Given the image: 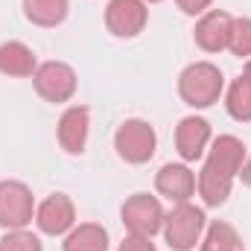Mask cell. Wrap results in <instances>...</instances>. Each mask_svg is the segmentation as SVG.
<instances>
[{
  "label": "cell",
  "instance_id": "1",
  "mask_svg": "<svg viewBox=\"0 0 251 251\" xmlns=\"http://www.w3.org/2000/svg\"><path fill=\"white\" fill-rule=\"evenodd\" d=\"M222 94H225V76L213 62H193L178 73V97L196 111L216 105Z\"/></svg>",
  "mask_w": 251,
  "mask_h": 251
},
{
  "label": "cell",
  "instance_id": "2",
  "mask_svg": "<svg viewBox=\"0 0 251 251\" xmlns=\"http://www.w3.org/2000/svg\"><path fill=\"white\" fill-rule=\"evenodd\" d=\"M204 228H207L204 207H196L193 201H181V204H173V210L164 216L161 234L173 251H193L201 243Z\"/></svg>",
  "mask_w": 251,
  "mask_h": 251
},
{
  "label": "cell",
  "instance_id": "3",
  "mask_svg": "<svg viewBox=\"0 0 251 251\" xmlns=\"http://www.w3.org/2000/svg\"><path fill=\"white\" fill-rule=\"evenodd\" d=\"M114 149H117L120 161L131 164V167H143L158 152V134H155V128H152L149 120L128 117L114 131Z\"/></svg>",
  "mask_w": 251,
  "mask_h": 251
},
{
  "label": "cell",
  "instance_id": "4",
  "mask_svg": "<svg viewBox=\"0 0 251 251\" xmlns=\"http://www.w3.org/2000/svg\"><path fill=\"white\" fill-rule=\"evenodd\" d=\"M32 88L35 94L50 102V105H62V102H70L76 97V88H79V76L76 70L67 62H59V59H50V62H41L32 73Z\"/></svg>",
  "mask_w": 251,
  "mask_h": 251
},
{
  "label": "cell",
  "instance_id": "5",
  "mask_svg": "<svg viewBox=\"0 0 251 251\" xmlns=\"http://www.w3.org/2000/svg\"><path fill=\"white\" fill-rule=\"evenodd\" d=\"M164 204L158 196L149 193H131L120 204V222H123L126 234H140V237H155L164 228Z\"/></svg>",
  "mask_w": 251,
  "mask_h": 251
},
{
  "label": "cell",
  "instance_id": "6",
  "mask_svg": "<svg viewBox=\"0 0 251 251\" xmlns=\"http://www.w3.org/2000/svg\"><path fill=\"white\" fill-rule=\"evenodd\" d=\"M35 196L24 181L6 178L0 181V228L3 231H21L35 222Z\"/></svg>",
  "mask_w": 251,
  "mask_h": 251
},
{
  "label": "cell",
  "instance_id": "7",
  "mask_svg": "<svg viewBox=\"0 0 251 251\" xmlns=\"http://www.w3.org/2000/svg\"><path fill=\"white\" fill-rule=\"evenodd\" d=\"M102 18H105V29L114 38L131 41V38H137L146 29V24H149V6L143 0H108Z\"/></svg>",
  "mask_w": 251,
  "mask_h": 251
},
{
  "label": "cell",
  "instance_id": "8",
  "mask_svg": "<svg viewBox=\"0 0 251 251\" xmlns=\"http://www.w3.org/2000/svg\"><path fill=\"white\" fill-rule=\"evenodd\" d=\"M76 225V204L67 193H53L35 207V228L44 237H64Z\"/></svg>",
  "mask_w": 251,
  "mask_h": 251
},
{
  "label": "cell",
  "instance_id": "9",
  "mask_svg": "<svg viewBox=\"0 0 251 251\" xmlns=\"http://www.w3.org/2000/svg\"><path fill=\"white\" fill-rule=\"evenodd\" d=\"M210 140H213V128L199 114H187L176 126V152H178V158L184 164L201 161L207 146H210Z\"/></svg>",
  "mask_w": 251,
  "mask_h": 251
},
{
  "label": "cell",
  "instance_id": "10",
  "mask_svg": "<svg viewBox=\"0 0 251 251\" xmlns=\"http://www.w3.org/2000/svg\"><path fill=\"white\" fill-rule=\"evenodd\" d=\"M231 24H234V15H231V12H225V9H207V12L196 21V29H193L196 47L204 50V53H210V56L228 50Z\"/></svg>",
  "mask_w": 251,
  "mask_h": 251
},
{
  "label": "cell",
  "instance_id": "11",
  "mask_svg": "<svg viewBox=\"0 0 251 251\" xmlns=\"http://www.w3.org/2000/svg\"><path fill=\"white\" fill-rule=\"evenodd\" d=\"M91 134V108L88 105H70L64 108L56 123V140L67 155H82Z\"/></svg>",
  "mask_w": 251,
  "mask_h": 251
},
{
  "label": "cell",
  "instance_id": "12",
  "mask_svg": "<svg viewBox=\"0 0 251 251\" xmlns=\"http://www.w3.org/2000/svg\"><path fill=\"white\" fill-rule=\"evenodd\" d=\"M155 190L158 196H164L173 204L190 201L196 196V173L190 170V164H164L155 173Z\"/></svg>",
  "mask_w": 251,
  "mask_h": 251
},
{
  "label": "cell",
  "instance_id": "13",
  "mask_svg": "<svg viewBox=\"0 0 251 251\" xmlns=\"http://www.w3.org/2000/svg\"><path fill=\"white\" fill-rule=\"evenodd\" d=\"M246 158H249V149H246V143L237 134H219V137H213L210 146H207V152H204V164H210L213 170H219V173H225L231 178L240 176Z\"/></svg>",
  "mask_w": 251,
  "mask_h": 251
},
{
  "label": "cell",
  "instance_id": "14",
  "mask_svg": "<svg viewBox=\"0 0 251 251\" xmlns=\"http://www.w3.org/2000/svg\"><path fill=\"white\" fill-rule=\"evenodd\" d=\"M234 181L237 178L213 170L210 164H201V170L196 176V193H199V199H201L204 207H222L228 201L231 190H234Z\"/></svg>",
  "mask_w": 251,
  "mask_h": 251
},
{
  "label": "cell",
  "instance_id": "15",
  "mask_svg": "<svg viewBox=\"0 0 251 251\" xmlns=\"http://www.w3.org/2000/svg\"><path fill=\"white\" fill-rule=\"evenodd\" d=\"M38 59L29 44L24 41H3L0 44V73L9 79H32Z\"/></svg>",
  "mask_w": 251,
  "mask_h": 251
},
{
  "label": "cell",
  "instance_id": "16",
  "mask_svg": "<svg viewBox=\"0 0 251 251\" xmlns=\"http://www.w3.org/2000/svg\"><path fill=\"white\" fill-rule=\"evenodd\" d=\"M21 9L32 26L56 29L70 15V0H21Z\"/></svg>",
  "mask_w": 251,
  "mask_h": 251
},
{
  "label": "cell",
  "instance_id": "17",
  "mask_svg": "<svg viewBox=\"0 0 251 251\" xmlns=\"http://www.w3.org/2000/svg\"><path fill=\"white\" fill-rule=\"evenodd\" d=\"M111 240L100 222H76L64 234L62 251H108Z\"/></svg>",
  "mask_w": 251,
  "mask_h": 251
},
{
  "label": "cell",
  "instance_id": "18",
  "mask_svg": "<svg viewBox=\"0 0 251 251\" xmlns=\"http://www.w3.org/2000/svg\"><path fill=\"white\" fill-rule=\"evenodd\" d=\"M199 251H246V243H243L240 231L231 222L213 219L204 228V237L199 243Z\"/></svg>",
  "mask_w": 251,
  "mask_h": 251
},
{
  "label": "cell",
  "instance_id": "19",
  "mask_svg": "<svg viewBox=\"0 0 251 251\" xmlns=\"http://www.w3.org/2000/svg\"><path fill=\"white\" fill-rule=\"evenodd\" d=\"M225 111L237 123H251V82L246 76H237L225 88Z\"/></svg>",
  "mask_w": 251,
  "mask_h": 251
},
{
  "label": "cell",
  "instance_id": "20",
  "mask_svg": "<svg viewBox=\"0 0 251 251\" xmlns=\"http://www.w3.org/2000/svg\"><path fill=\"white\" fill-rule=\"evenodd\" d=\"M228 50L237 59H251V18L240 15L231 24V38H228Z\"/></svg>",
  "mask_w": 251,
  "mask_h": 251
},
{
  "label": "cell",
  "instance_id": "21",
  "mask_svg": "<svg viewBox=\"0 0 251 251\" xmlns=\"http://www.w3.org/2000/svg\"><path fill=\"white\" fill-rule=\"evenodd\" d=\"M0 251H44V243L29 228H21V231H6L3 234Z\"/></svg>",
  "mask_w": 251,
  "mask_h": 251
},
{
  "label": "cell",
  "instance_id": "22",
  "mask_svg": "<svg viewBox=\"0 0 251 251\" xmlns=\"http://www.w3.org/2000/svg\"><path fill=\"white\" fill-rule=\"evenodd\" d=\"M117 251H158L152 237H140V234H126L123 243L117 246Z\"/></svg>",
  "mask_w": 251,
  "mask_h": 251
},
{
  "label": "cell",
  "instance_id": "23",
  "mask_svg": "<svg viewBox=\"0 0 251 251\" xmlns=\"http://www.w3.org/2000/svg\"><path fill=\"white\" fill-rule=\"evenodd\" d=\"M176 6H178L184 15H190V18H201V15L213 6V0H176Z\"/></svg>",
  "mask_w": 251,
  "mask_h": 251
},
{
  "label": "cell",
  "instance_id": "24",
  "mask_svg": "<svg viewBox=\"0 0 251 251\" xmlns=\"http://www.w3.org/2000/svg\"><path fill=\"white\" fill-rule=\"evenodd\" d=\"M246 187H251V155L246 158V164H243V170H240V176H237Z\"/></svg>",
  "mask_w": 251,
  "mask_h": 251
},
{
  "label": "cell",
  "instance_id": "25",
  "mask_svg": "<svg viewBox=\"0 0 251 251\" xmlns=\"http://www.w3.org/2000/svg\"><path fill=\"white\" fill-rule=\"evenodd\" d=\"M243 76L251 82V59H246V67H243Z\"/></svg>",
  "mask_w": 251,
  "mask_h": 251
},
{
  "label": "cell",
  "instance_id": "26",
  "mask_svg": "<svg viewBox=\"0 0 251 251\" xmlns=\"http://www.w3.org/2000/svg\"><path fill=\"white\" fill-rule=\"evenodd\" d=\"M143 3H146V6H149V3H164V0H143Z\"/></svg>",
  "mask_w": 251,
  "mask_h": 251
}]
</instances>
